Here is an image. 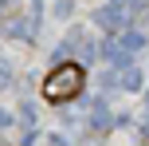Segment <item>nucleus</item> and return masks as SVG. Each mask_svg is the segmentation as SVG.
<instances>
[{"instance_id":"1","label":"nucleus","mask_w":149,"mask_h":146,"mask_svg":"<svg viewBox=\"0 0 149 146\" xmlns=\"http://www.w3.org/2000/svg\"><path fill=\"white\" fill-rule=\"evenodd\" d=\"M82 87H86V67L74 63V59H63V63H55L43 75V99L55 103V107H63V103L79 99Z\"/></svg>"},{"instance_id":"2","label":"nucleus","mask_w":149,"mask_h":146,"mask_svg":"<svg viewBox=\"0 0 149 146\" xmlns=\"http://www.w3.org/2000/svg\"><path fill=\"white\" fill-rule=\"evenodd\" d=\"M94 20L102 24L106 32H122V28H126V12H122V8H114V4L98 8V12H94Z\"/></svg>"},{"instance_id":"3","label":"nucleus","mask_w":149,"mask_h":146,"mask_svg":"<svg viewBox=\"0 0 149 146\" xmlns=\"http://www.w3.org/2000/svg\"><path fill=\"white\" fill-rule=\"evenodd\" d=\"M118 83L126 87V91H141V71H137V67H126L118 75Z\"/></svg>"},{"instance_id":"4","label":"nucleus","mask_w":149,"mask_h":146,"mask_svg":"<svg viewBox=\"0 0 149 146\" xmlns=\"http://www.w3.org/2000/svg\"><path fill=\"white\" fill-rule=\"evenodd\" d=\"M71 0H55V8H51V12H55V20H67V16H71Z\"/></svg>"},{"instance_id":"5","label":"nucleus","mask_w":149,"mask_h":146,"mask_svg":"<svg viewBox=\"0 0 149 146\" xmlns=\"http://www.w3.org/2000/svg\"><path fill=\"white\" fill-rule=\"evenodd\" d=\"M4 87H12V67L0 59V91H4Z\"/></svg>"},{"instance_id":"6","label":"nucleus","mask_w":149,"mask_h":146,"mask_svg":"<svg viewBox=\"0 0 149 146\" xmlns=\"http://www.w3.org/2000/svg\"><path fill=\"white\" fill-rule=\"evenodd\" d=\"M47 146H71V142L63 138V134H47Z\"/></svg>"},{"instance_id":"7","label":"nucleus","mask_w":149,"mask_h":146,"mask_svg":"<svg viewBox=\"0 0 149 146\" xmlns=\"http://www.w3.org/2000/svg\"><path fill=\"white\" fill-rule=\"evenodd\" d=\"M8 126H12V115H8V111L0 107V130H8Z\"/></svg>"}]
</instances>
